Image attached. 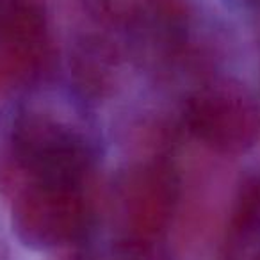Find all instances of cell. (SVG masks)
I'll return each instance as SVG.
<instances>
[{"instance_id": "cell-1", "label": "cell", "mask_w": 260, "mask_h": 260, "mask_svg": "<svg viewBox=\"0 0 260 260\" xmlns=\"http://www.w3.org/2000/svg\"><path fill=\"white\" fill-rule=\"evenodd\" d=\"M91 168V150L68 125L45 114H23L0 166V185L11 192L25 182L87 184Z\"/></svg>"}, {"instance_id": "cell-2", "label": "cell", "mask_w": 260, "mask_h": 260, "mask_svg": "<svg viewBox=\"0 0 260 260\" xmlns=\"http://www.w3.org/2000/svg\"><path fill=\"white\" fill-rule=\"evenodd\" d=\"M87 184L25 182L13 194V226L25 246L54 249L84 237L93 219Z\"/></svg>"}, {"instance_id": "cell-3", "label": "cell", "mask_w": 260, "mask_h": 260, "mask_svg": "<svg viewBox=\"0 0 260 260\" xmlns=\"http://www.w3.org/2000/svg\"><path fill=\"white\" fill-rule=\"evenodd\" d=\"M178 202V177L171 164L150 160L134 166L116 191V224L130 249L150 246L170 224Z\"/></svg>"}, {"instance_id": "cell-4", "label": "cell", "mask_w": 260, "mask_h": 260, "mask_svg": "<svg viewBox=\"0 0 260 260\" xmlns=\"http://www.w3.org/2000/svg\"><path fill=\"white\" fill-rule=\"evenodd\" d=\"M185 121L198 141L224 155H239L260 138V105L234 82H217L189 100Z\"/></svg>"}, {"instance_id": "cell-5", "label": "cell", "mask_w": 260, "mask_h": 260, "mask_svg": "<svg viewBox=\"0 0 260 260\" xmlns=\"http://www.w3.org/2000/svg\"><path fill=\"white\" fill-rule=\"evenodd\" d=\"M48 59L43 15L25 0H11L0 15V96L36 79Z\"/></svg>"}, {"instance_id": "cell-6", "label": "cell", "mask_w": 260, "mask_h": 260, "mask_svg": "<svg viewBox=\"0 0 260 260\" xmlns=\"http://www.w3.org/2000/svg\"><path fill=\"white\" fill-rule=\"evenodd\" d=\"M107 18L146 45H173L187 25L185 0H102Z\"/></svg>"}, {"instance_id": "cell-7", "label": "cell", "mask_w": 260, "mask_h": 260, "mask_svg": "<svg viewBox=\"0 0 260 260\" xmlns=\"http://www.w3.org/2000/svg\"><path fill=\"white\" fill-rule=\"evenodd\" d=\"M219 260H260V178L241 189Z\"/></svg>"}, {"instance_id": "cell-8", "label": "cell", "mask_w": 260, "mask_h": 260, "mask_svg": "<svg viewBox=\"0 0 260 260\" xmlns=\"http://www.w3.org/2000/svg\"><path fill=\"white\" fill-rule=\"evenodd\" d=\"M112 59L114 55L104 43H87L77 57L75 66L80 86L93 94H102L107 87H111Z\"/></svg>"}, {"instance_id": "cell-9", "label": "cell", "mask_w": 260, "mask_h": 260, "mask_svg": "<svg viewBox=\"0 0 260 260\" xmlns=\"http://www.w3.org/2000/svg\"><path fill=\"white\" fill-rule=\"evenodd\" d=\"M249 2H251V0H249Z\"/></svg>"}]
</instances>
